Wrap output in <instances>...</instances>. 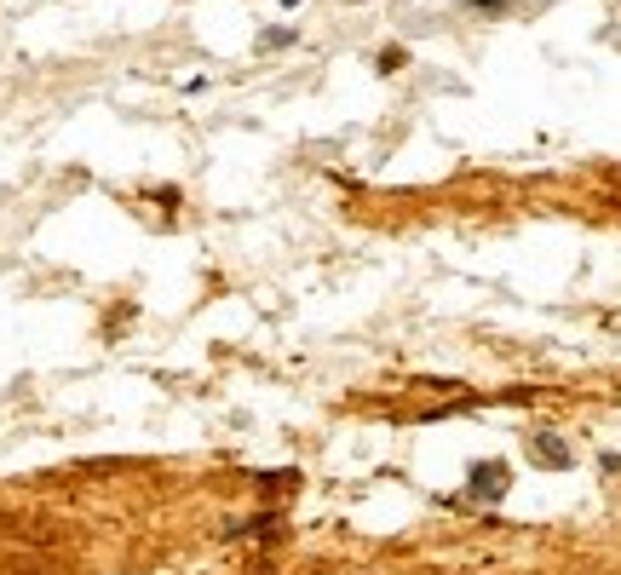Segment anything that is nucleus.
Returning a JSON list of instances; mask_svg holds the SVG:
<instances>
[{"label":"nucleus","mask_w":621,"mask_h":575,"mask_svg":"<svg viewBox=\"0 0 621 575\" xmlns=\"http://www.w3.org/2000/svg\"><path fill=\"white\" fill-rule=\"evenodd\" d=\"M466 6H472V12H506L512 0H466Z\"/></svg>","instance_id":"obj_4"},{"label":"nucleus","mask_w":621,"mask_h":575,"mask_svg":"<svg viewBox=\"0 0 621 575\" xmlns=\"http://www.w3.org/2000/svg\"><path fill=\"white\" fill-rule=\"evenodd\" d=\"M478 501H501L506 495V466L501 460H483V466H472V483H466Z\"/></svg>","instance_id":"obj_1"},{"label":"nucleus","mask_w":621,"mask_h":575,"mask_svg":"<svg viewBox=\"0 0 621 575\" xmlns=\"http://www.w3.org/2000/svg\"><path fill=\"white\" fill-rule=\"evenodd\" d=\"M259 46L282 52V46H294V29H288V23H276V29H265V41H259Z\"/></svg>","instance_id":"obj_3"},{"label":"nucleus","mask_w":621,"mask_h":575,"mask_svg":"<svg viewBox=\"0 0 621 575\" xmlns=\"http://www.w3.org/2000/svg\"><path fill=\"white\" fill-rule=\"evenodd\" d=\"M570 443H564V437H552V432H541L535 437V466H558V472H564V466H570Z\"/></svg>","instance_id":"obj_2"},{"label":"nucleus","mask_w":621,"mask_h":575,"mask_svg":"<svg viewBox=\"0 0 621 575\" xmlns=\"http://www.w3.org/2000/svg\"><path fill=\"white\" fill-rule=\"evenodd\" d=\"M282 6H299V0H282Z\"/></svg>","instance_id":"obj_5"}]
</instances>
